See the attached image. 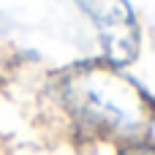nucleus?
<instances>
[{
  "mask_svg": "<svg viewBox=\"0 0 155 155\" xmlns=\"http://www.w3.org/2000/svg\"><path fill=\"white\" fill-rule=\"evenodd\" d=\"M120 155H155V147L150 144H128V147H123Z\"/></svg>",
  "mask_w": 155,
  "mask_h": 155,
  "instance_id": "f257e3e1",
  "label": "nucleus"
}]
</instances>
